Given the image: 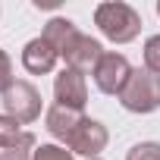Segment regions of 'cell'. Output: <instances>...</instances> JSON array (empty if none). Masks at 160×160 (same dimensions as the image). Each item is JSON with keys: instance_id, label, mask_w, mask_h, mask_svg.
<instances>
[{"instance_id": "obj_2", "label": "cell", "mask_w": 160, "mask_h": 160, "mask_svg": "<svg viewBox=\"0 0 160 160\" xmlns=\"http://www.w3.org/2000/svg\"><path fill=\"white\" fill-rule=\"evenodd\" d=\"M119 104L129 110V113H154L160 110V75L138 66L132 69L129 82L119 94Z\"/></svg>"}, {"instance_id": "obj_12", "label": "cell", "mask_w": 160, "mask_h": 160, "mask_svg": "<svg viewBox=\"0 0 160 160\" xmlns=\"http://www.w3.org/2000/svg\"><path fill=\"white\" fill-rule=\"evenodd\" d=\"M72 157L75 154L63 144H38L35 154H32V160H72Z\"/></svg>"}, {"instance_id": "obj_8", "label": "cell", "mask_w": 160, "mask_h": 160, "mask_svg": "<svg viewBox=\"0 0 160 160\" xmlns=\"http://www.w3.org/2000/svg\"><path fill=\"white\" fill-rule=\"evenodd\" d=\"M101 57H104V47H101L98 38H91V35H78L75 44H72V50H69L63 60H66L69 69H75V72L85 75V72H94V66H98Z\"/></svg>"}, {"instance_id": "obj_10", "label": "cell", "mask_w": 160, "mask_h": 160, "mask_svg": "<svg viewBox=\"0 0 160 160\" xmlns=\"http://www.w3.org/2000/svg\"><path fill=\"white\" fill-rule=\"evenodd\" d=\"M82 35L75 28V22L72 19H66V16H53L47 25H44V32H41V38L60 53V57H66L69 50H72V44H75V38Z\"/></svg>"}, {"instance_id": "obj_13", "label": "cell", "mask_w": 160, "mask_h": 160, "mask_svg": "<svg viewBox=\"0 0 160 160\" xmlns=\"http://www.w3.org/2000/svg\"><path fill=\"white\" fill-rule=\"evenodd\" d=\"M144 69L160 75V35H151L144 41Z\"/></svg>"}, {"instance_id": "obj_4", "label": "cell", "mask_w": 160, "mask_h": 160, "mask_svg": "<svg viewBox=\"0 0 160 160\" xmlns=\"http://www.w3.org/2000/svg\"><path fill=\"white\" fill-rule=\"evenodd\" d=\"M91 75H94L98 91L119 98L122 88H126V82H129V75H132V63L122 53H116V50H104V57L98 60V66H94Z\"/></svg>"}, {"instance_id": "obj_18", "label": "cell", "mask_w": 160, "mask_h": 160, "mask_svg": "<svg viewBox=\"0 0 160 160\" xmlns=\"http://www.w3.org/2000/svg\"><path fill=\"white\" fill-rule=\"evenodd\" d=\"M157 16H160V3H157Z\"/></svg>"}, {"instance_id": "obj_14", "label": "cell", "mask_w": 160, "mask_h": 160, "mask_svg": "<svg viewBox=\"0 0 160 160\" xmlns=\"http://www.w3.org/2000/svg\"><path fill=\"white\" fill-rule=\"evenodd\" d=\"M126 160H160V141H138Z\"/></svg>"}, {"instance_id": "obj_16", "label": "cell", "mask_w": 160, "mask_h": 160, "mask_svg": "<svg viewBox=\"0 0 160 160\" xmlns=\"http://www.w3.org/2000/svg\"><path fill=\"white\" fill-rule=\"evenodd\" d=\"M13 82H16V78H13V60H10V53L3 47H0V94H3Z\"/></svg>"}, {"instance_id": "obj_19", "label": "cell", "mask_w": 160, "mask_h": 160, "mask_svg": "<svg viewBox=\"0 0 160 160\" xmlns=\"http://www.w3.org/2000/svg\"><path fill=\"white\" fill-rule=\"evenodd\" d=\"M0 160H3V154H0Z\"/></svg>"}, {"instance_id": "obj_5", "label": "cell", "mask_w": 160, "mask_h": 160, "mask_svg": "<svg viewBox=\"0 0 160 160\" xmlns=\"http://www.w3.org/2000/svg\"><path fill=\"white\" fill-rule=\"evenodd\" d=\"M53 98H57L60 107L85 110V104H88V82H85V75L69 69V66H63L60 75L53 78Z\"/></svg>"}, {"instance_id": "obj_17", "label": "cell", "mask_w": 160, "mask_h": 160, "mask_svg": "<svg viewBox=\"0 0 160 160\" xmlns=\"http://www.w3.org/2000/svg\"><path fill=\"white\" fill-rule=\"evenodd\" d=\"M60 0H35V10H57Z\"/></svg>"}, {"instance_id": "obj_15", "label": "cell", "mask_w": 160, "mask_h": 160, "mask_svg": "<svg viewBox=\"0 0 160 160\" xmlns=\"http://www.w3.org/2000/svg\"><path fill=\"white\" fill-rule=\"evenodd\" d=\"M35 148H38V138L28 132V135H25V141H22L19 148H13V151H3V160H32Z\"/></svg>"}, {"instance_id": "obj_9", "label": "cell", "mask_w": 160, "mask_h": 160, "mask_svg": "<svg viewBox=\"0 0 160 160\" xmlns=\"http://www.w3.org/2000/svg\"><path fill=\"white\" fill-rule=\"evenodd\" d=\"M57 60H60V53H57L44 38H32V41L22 47V66H25V72H32V75H47V72H53Z\"/></svg>"}, {"instance_id": "obj_7", "label": "cell", "mask_w": 160, "mask_h": 160, "mask_svg": "<svg viewBox=\"0 0 160 160\" xmlns=\"http://www.w3.org/2000/svg\"><path fill=\"white\" fill-rule=\"evenodd\" d=\"M88 116L82 113V110H72V107H60V104H53L47 113H44V129L57 138V141H63V148L69 144V138L75 135V129L82 126Z\"/></svg>"}, {"instance_id": "obj_20", "label": "cell", "mask_w": 160, "mask_h": 160, "mask_svg": "<svg viewBox=\"0 0 160 160\" xmlns=\"http://www.w3.org/2000/svg\"><path fill=\"white\" fill-rule=\"evenodd\" d=\"M94 160H101V157H94Z\"/></svg>"}, {"instance_id": "obj_3", "label": "cell", "mask_w": 160, "mask_h": 160, "mask_svg": "<svg viewBox=\"0 0 160 160\" xmlns=\"http://www.w3.org/2000/svg\"><path fill=\"white\" fill-rule=\"evenodd\" d=\"M0 101H3V113L13 116L19 126H28L41 116V91L25 82V78H16V82L0 94Z\"/></svg>"}, {"instance_id": "obj_6", "label": "cell", "mask_w": 160, "mask_h": 160, "mask_svg": "<svg viewBox=\"0 0 160 160\" xmlns=\"http://www.w3.org/2000/svg\"><path fill=\"white\" fill-rule=\"evenodd\" d=\"M107 141H110V132H107V126L104 122H98V119H85L82 126L75 129V135L69 138V151L72 154H82V157H88V160H94L104 148H107Z\"/></svg>"}, {"instance_id": "obj_1", "label": "cell", "mask_w": 160, "mask_h": 160, "mask_svg": "<svg viewBox=\"0 0 160 160\" xmlns=\"http://www.w3.org/2000/svg\"><path fill=\"white\" fill-rule=\"evenodd\" d=\"M94 25L101 28L104 38H110L113 44H129L141 35V16L135 7L129 3H101L94 10Z\"/></svg>"}, {"instance_id": "obj_11", "label": "cell", "mask_w": 160, "mask_h": 160, "mask_svg": "<svg viewBox=\"0 0 160 160\" xmlns=\"http://www.w3.org/2000/svg\"><path fill=\"white\" fill-rule=\"evenodd\" d=\"M25 135H28V132H22V126H19L13 116L0 113V151H13V148H19V144L25 141Z\"/></svg>"}]
</instances>
